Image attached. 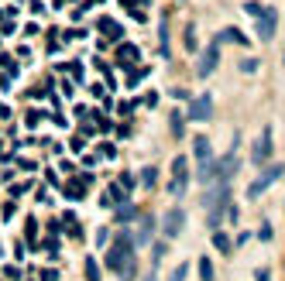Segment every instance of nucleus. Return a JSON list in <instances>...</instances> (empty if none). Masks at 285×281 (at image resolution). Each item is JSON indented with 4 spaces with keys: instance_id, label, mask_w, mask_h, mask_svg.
I'll return each mask as SVG.
<instances>
[{
    "instance_id": "nucleus-20",
    "label": "nucleus",
    "mask_w": 285,
    "mask_h": 281,
    "mask_svg": "<svg viewBox=\"0 0 285 281\" xmlns=\"http://www.w3.org/2000/svg\"><path fill=\"white\" fill-rule=\"evenodd\" d=\"M186 48H189V52H196V24H189V28H186Z\"/></svg>"
},
{
    "instance_id": "nucleus-30",
    "label": "nucleus",
    "mask_w": 285,
    "mask_h": 281,
    "mask_svg": "<svg viewBox=\"0 0 285 281\" xmlns=\"http://www.w3.org/2000/svg\"><path fill=\"white\" fill-rule=\"evenodd\" d=\"M55 278H59L55 271H42V278H38V281H55Z\"/></svg>"
},
{
    "instance_id": "nucleus-22",
    "label": "nucleus",
    "mask_w": 285,
    "mask_h": 281,
    "mask_svg": "<svg viewBox=\"0 0 285 281\" xmlns=\"http://www.w3.org/2000/svg\"><path fill=\"white\" fill-rule=\"evenodd\" d=\"M144 72H148V69H134V72H127V86H138L141 79H144Z\"/></svg>"
},
{
    "instance_id": "nucleus-25",
    "label": "nucleus",
    "mask_w": 285,
    "mask_h": 281,
    "mask_svg": "<svg viewBox=\"0 0 285 281\" xmlns=\"http://www.w3.org/2000/svg\"><path fill=\"white\" fill-rule=\"evenodd\" d=\"M65 195L69 199H83V189H79V185H65Z\"/></svg>"
},
{
    "instance_id": "nucleus-5",
    "label": "nucleus",
    "mask_w": 285,
    "mask_h": 281,
    "mask_svg": "<svg viewBox=\"0 0 285 281\" xmlns=\"http://www.w3.org/2000/svg\"><path fill=\"white\" fill-rule=\"evenodd\" d=\"M271 151H275V148H271V127H265V131H261V137L254 141V151H251V162H254V165H265L268 158H271Z\"/></svg>"
},
{
    "instance_id": "nucleus-15",
    "label": "nucleus",
    "mask_w": 285,
    "mask_h": 281,
    "mask_svg": "<svg viewBox=\"0 0 285 281\" xmlns=\"http://www.w3.org/2000/svg\"><path fill=\"white\" fill-rule=\"evenodd\" d=\"M213 247H217V251H220V254H230V237H227V233H220V230H217V233H213Z\"/></svg>"
},
{
    "instance_id": "nucleus-1",
    "label": "nucleus",
    "mask_w": 285,
    "mask_h": 281,
    "mask_svg": "<svg viewBox=\"0 0 285 281\" xmlns=\"http://www.w3.org/2000/svg\"><path fill=\"white\" fill-rule=\"evenodd\" d=\"M227 206H230V182H213V189L206 192V220H210V226L217 230L220 226V220L227 216Z\"/></svg>"
},
{
    "instance_id": "nucleus-2",
    "label": "nucleus",
    "mask_w": 285,
    "mask_h": 281,
    "mask_svg": "<svg viewBox=\"0 0 285 281\" xmlns=\"http://www.w3.org/2000/svg\"><path fill=\"white\" fill-rule=\"evenodd\" d=\"M131 257H134V240H131V233H117V237H113V247L107 251V267L120 271Z\"/></svg>"
},
{
    "instance_id": "nucleus-27",
    "label": "nucleus",
    "mask_w": 285,
    "mask_h": 281,
    "mask_svg": "<svg viewBox=\"0 0 285 281\" xmlns=\"http://www.w3.org/2000/svg\"><path fill=\"white\" fill-rule=\"evenodd\" d=\"M161 257H165V244H155V254H151V261H155V264H158V261H161Z\"/></svg>"
},
{
    "instance_id": "nucleus-19",
    "label": "nucleus",
    "mask_w": 285,
    "mask_h": 281,
    "mask_svg": "<svg viewBox=\"0 0 285 281\" xmlns=\"http://www.w3.org/2000/svg\"><path fill=\"white\" fill-rule=\"evenodd\" d=\"M199 278H203V281H213V264H210V257L199 261Z\"/></svg>"
},
{
    "instance_id": "nucleus-12",
    "label": "nucleus",
    "mask_w": 285,
    "mask_h": 281,
    "mask_svg": "<svg viewBox=\"0 0 285 281\" xmlns=\"http://www.w3.org/2000/svg\"><path fill=\"white\" fill-rule=\"evenodd\" d=\"M217 42H237V45H248V38H244V34H240L237 28H223Z\"/></svg>"
},
{
    "instance_id": "nucleus-14",
    "label": "nucleus",
    "mask_w": 285,
    "mask_h": 281,
    "mask_svg": "<svg viewBox=\"0 0 285 281\" xmlns=\"http://www.w3.org/2000/svg\"><path fill=\"white\" fill-rule=\"evenodd\" d=\"M117 59H120V62H138V48H134V45H120V48H117Z\"/></svg>"
},
{
    "instance_id": "nucleus-10",
    "label": "nucleus",
    "mask_w": 285,
    "mask_h": 281,
    "mask_svg": "<svg viewBox=\"0 0 285 281\" xmlns=\"http://www.w3.org/2000/svg\"><path fill=\"white\" fill-rule=\"evenodd\" d=\"M151 233H155V216H151V213H144V216H141V223H138V233L131 237V240H134V247L148 244V240H151Z\"/></svg>"
},
{
    "instance_id": "nucleus-16",
    "label": "nucleus",
    "mask_w": 285,
    "mask_h": 281,
    "mask_svg": "<svg viewBox=\"0 0 285 281\" xmlns=\"http://www.w3.org/2000/svg\"><path fill=\"white\" fill-rule=\"evenodd\" d=\"M100 31H107V34L113 38V42L120 38V24H117V21H110V17H103V21H100Z\"/></svg>"
},
{
    "instance_id": "nucleus-7",
    "label": "nucleus",
    "mask_w": 285,
    "mask_h": 281,
    "mask_svg": "<svg viewBox=\"0 0 285 281\" xmlns=\"http://www.w3.org/2000/svg\"><path fill=\"white\" fill-rule=\"evenodd\" d=\"M278 175H282V168H278V165H268V168H265V172L254 178V185L248 189V195H251V199H258V195H261V192H265V189H268V185H271Z\"/></svg>"
},
{
    "instance_id": "nucleus-18",
    "label": "nucleus",
    "mask_w": 285,
    "mask_h": 281,
    "mask_svg": "<svg viewBox=\"0 0 285 281\" xmlns=\"http://www.w3.org/2000/svg\"><path fill=\"white\" fill-rule=\"evenodd\" d=\"M117 274H120V278H124V281H131V278H138V261H134V257H131V261H127V264H124V267H120V271H117Z\"/></svg>"
},
{
    "instance_id": "nucleus-24",
    "label": "nucleus",
    "mask_w": 285,
    "mask_h": 281,
    "mask_svg": "<svg viewBox=\"0 0 285 281\" xmlns=\"http://www.w3.org/2000/svg\"><path fill=\"white\" fill-rule=\"evenodd\" d=\"M172 134H175V137L182 134V117H179V113H172Z\"/></svg>"
},
{
    "instance_id": "nucleus-28",
    "label": "nucleus",
    "mask_w": 285,
    "mask_h": 281,
    "mask_svg": "<svg viewBox=\"0 0 285 281\" xmlns=\"http://www.w3.org/2000/svg\"><path fill=\"white\" fill-rule=\"evenodd\" d=\"M244 11H248V14H251V17H258V14H261V11H265V7H261V4H244Z\"/></svg>"
},
{
    "instance_id": "nucleus-9",
    "label": "nucleus",
    "mask_w": 285,
    "mask_h": 281,
    "mask_svg": "<svg viewBox=\"0 0 285 281\" xmlns=\"http://www.w3.org/2000/svg\"><path fill=\"white\" fill-rule=\"evenodd\" d=\"M210 113H213V100L210 96H196L189 103V120H210Z\"/></svg>"
},
{
    "instance_id": "nucleus-6",
    "label": "nucleus",
    "mask_w": 285,
    "mask_h": 281,
    "mask_svg": "<svg viewBox=\"0 0 285 281\" xmlns=\"http://www.w3.org/2000/svg\"><path fill=\"white\" fill-rule=\"evenodd\" d=\"M186 182H189L186 158H175V162H172V185H169V192H172V195H182V192H186Z\"/></svg>"
},
{
    "instance_id": "nucleus-26",
    "label": "nucleus",
    "mask_w": 285,
    "mask_h": 281,
    "mask_svg": "<svg viewBox=\"0 0 285 281\" xmlns=\"http://www.w3.org/2000/svg\"><path fill=\"white\" fill-rule=\"evenodd\" d=\"M169 281H186V264H179V267L172 271V278H169Z\"/></svg>"
},
{
    "instance_id": "nucleus-13",
    "label": "nucleus",
    "mask_w": 285,
    "mask_h": 281,
    "mask_svg": "<svg viewBox=\"0 0 285 281\" xmlns=\"http://www.w3.org/2000/svg\"><path fill=\"white\" fill-rule=\"evenodd\" d=\"M155 182H158V168H155V165H148V168H141V185H148V189H155Z\"/></svg>"
},
{
    "instance_id": "nucleus-29",
    "label": "nucleus",
    "mask_w": 285,
    "mask_h": 281,
    "mask_svg": "<svg viewBox=\"0 0 285 281\" xmlns=\"http://www.w3.org/2000/svg\"><path fill=\"white\" fill-rule=\"evenodd\" d=\"M258 237H261V240H271V223H261V230H258Z\"/></svg>"
},
{
    "instance_id": "nucleus-23",
    "label": "nucleus",
    "mask_w": 285,
    "mask_h": 281,
    "mask_svg": "<svg viewBox=\"0 0 285 281\" xmlns=\"http://www.w3.org/2000/svg\"><path fill=\"white\" fill-rule=\"evenodd\" d=\"M117 185L124 189V192H131V189H134V178H131V175H120V182H117Z\"/></svg>"
},
{
    "instance_id": "nucleus-11",
    "label": "nucleus",
    "mask_w": 285,
    "mask_h": 281,
    "mask_svg": "<svg viewBox=\"0 0 285 281\" xmlns=\"http://www.w3.org/2000/svg\"><path fill=\"white\" fill-rule=\"evenodd\" d=\"M192 148H196V162H199V165L213 162V151H210V141H206V137H196V141H192Z\"/></svg>"
},
{
    "instance_id": "nucleus-4",
    "label": "nucleus",
    "mask_w": 285,
    "mask_h": 281,
    "mask_svg": "<svg viewBox=\"0 0 285 281\" xmlns=\"http://www.w3.org/2000/svg\"><path fill=\"white\" fill-rule=\"evenodd\" d=\"M217 62H220V42H213V45H210L206 52L199 55V65H196V75H199V79H206V75H210V72L217 69Z\"/></svg>"
},
{
    "instance_id": "nucleus-32",
    "label": "nucleus",
    "mask_w": 285,
    "mask_h": 281,
    "mask_svg": "<svg viewBox=\"0 0 285 281\" xmlns=\"http://www.w3.org/2000/svg\"><path fill=\"white\" fill-rule=\"evenodd\" d=\"M141 281H158V278H155V271H148V274H144Z\"/></svg>"
},
{
    "instance_id": "nucleus-3",
    "label": "nucleus",
    "mask_w": 285,
    "mask_h": 281,
    "mask_svg": "<svg viewBox=\"0 0 285 281\" xmlns=\"http://www.w3.org/2000/svg\"><path fill=\"white\" fill-rule=\"evenodd\" d=\"M275 28H278V11L265 7V11L258 14V38H261V42H271V38H275Z\"/></svg>"
},
{
    "instance_id": "nucleus-17",
    "label": "nucleus",
    "mask_w": 285,
    "mask_h": 281,
    "mask_svg": "<svg viewBox=\"0 0 285 281\" xmlns=\"http://www.w3.org/2000/svg\"><path fill=\"white\" fill-rule=\"evenodd\" d=\"M86 281H100V264H96V257H86Z\"/></svg>"
},
{
    "instance_id": "nucleus-21",
    "label": "nucleus",
    "mask_w": 285,
    "mask_h": 281,
    "mask_svg": "<svg viewBox=\"0 0 285 281\" xmlns=\"http://www.w3.org/2000/svg\"><path fill=\"white\" fill-rule=\"evenodd\" d=\"M134 213H138L134 206H120V209H117V220H120V223H124V220H134Z\"/></svg>"
},
{
    "instance_id": "nucleus-8",
    "label": "nucleus",
    "mask_w": 285,
    "mask_h": 281,
    "mask_svg": "<svg viewBox=\"0 0 285 281\" xmlns=\"http://www.w3.org/2000/svg\"><path fill=\"white\" fill-rule=\"evenodd\" d=\"M182 226H186L182 209H169V213H165V220H161V233H165L169 240H172V237H179V233H182Z\"/></svg>"
},
{
    "instance_id": "nucleus-31",
    "label": "nucleus",
    "mask_w": 285,
    "mask_h": 281,
    "mask_svg": "<svg viewBox=\"0 0 285 281\" xmlns=\"http://www.w3.org/2000/svg\"><path fill=\"white\" fill-rule=\"evenodd\" d=\"M258 281H271V274H268L265 267H258Z\"/></svg>"
}]
</instances>
